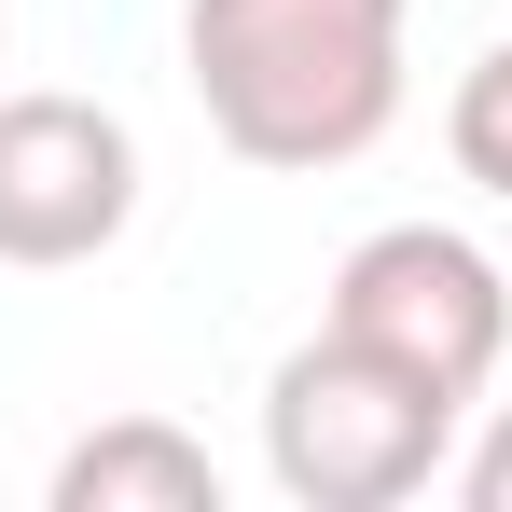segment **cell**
<instances>
[{
	"label": "cell",
	"instance_id": "obj_1",
	"mask_svg": "<svg viewBox=\"0 0 512 512\" xmlns=\"http://www.w3.org/2000/svg\"><path fill=\"white\" fill-rule=\"evenodd\" d=\"M402 28L416 0H180V70L236 167L319 180L402 125Z\"/></svg>",
	"mask_w": 512,
	"mask_h": 512
},
{
	"label": "cell",
	"instance_id": "obj_2",
	"mask_svg": "<svg viewBox=\"0 0 512 512\" xmlns=\"http://www.w3.org/2000/svg\"><path fill=\"white\" fill-rule=\"evenodd\" d=\"M457 416H471L457 388H429L416 360L319 319L263 374V471L291 512H402L416 485L457 471Z\"/></svg>",
	"mask_w": 512,
	"mask_h": 512
},
{
	"label": "cell",
	"instance_id": "obj_3",
	"mask_svg": "<svg viewBox=\"0 0 512 512\" xmlns=\"http://www.w3.org/2000/svg\"><path fill=\"white\" fill-rule=\"evenodd\" d=\"M333 333L416 360L429 388H457V402H485L499 360H512V277L457 222H388V236H360L333 263Z\"/></svg>",
	"mask_w": 512,
	"mask_h": 512
},
{
	"label": "cell",
	"instance_id": "obj_4",
	"mask_svg": "<svg viewBox=\"0 0 512 512\" xmlns=\"http://www.w3.org/2000/svg\"><path fill=\"white\" fill-rule=\"evenodd\" d=\"M125 222H139V139H125V111L56 97V84L0 97V263L56 277V263H97Z\"/></svg>",
	"mask_w": 512,
	"mask_h": 512
},
{
	"label": "cell",
	"instance_id": "obj_5",
	"mask_svg": "<svg viewBox=\"0 0 512 512\" xmlns=\"http://www.w3.org/2000/svg\"><path fill=\"white\" fill-rule=\"evenodd\" d=\"M56 512H222V457L167 416H111L56 457Z\"/></svg>",
	"mask_w": 512,
	"mask_h": 512
},
{
	"label": "cell",
	"instance_id": "obj_6",
	"mask_svg": "<svg viewBox=\"0 0 512 512\" xmlns=\"http://www.w3.org/2000/svg\"><path fill=\"white\" fill-rule=\"evenodd\" d=\"M443 153H457L471 194L512 208V42H485V56L457 70V97H443Z\"/></svg>",
	"mask_w": 512,
	"mask_h": 512
},
{
	"label": "cell",
	"instance_id": "obj_7",
	"mask_svg": "<svg viewBox=\"0 0 512 512\" xmlns=\"http://www.w3.org/2000/svg\"><path fill=\"white\" fill-rule=\"evenodd\" d=\"M457 499H471V512H512V402H485L471 457H457Z\"/></svg>",
	"mask_w": 512,
	"mask_h": 512
}]
</instances>
